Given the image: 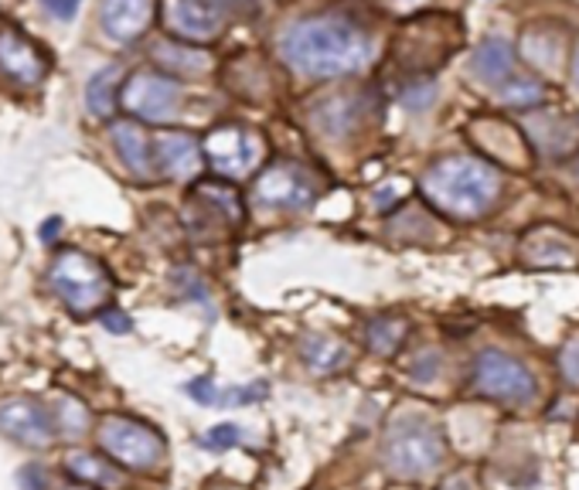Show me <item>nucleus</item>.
<instances>
[{"mask_svg": "<svg viewBox=\"0 0 579 490\" xmlns=\"http://www.w3.org/2000/svg\"><path fill=\"white\" fill-rule=\"evenodd\" d=\"M283 55L303 76H348L368 65L371 42L341 18H307L283 34Z\"/></svg>", "mask_w": 579, "mask_h": 490, "instance_id": "f257e3e1", "label": "nucleus"}, {"mask_svg": "<svg viewBox=\"0 0 579 490\" xmlns=\"http://www.w3.org/2000/svg\"><path fill=\"white\" fill-rule=\"evenodd\" d=\"M423 191L439 212L457 215V219H477L494 204L501 191V178L485 160L450 157L426 174Z\"/></svg>", "mask_w": 579, "mask_h": 490, "instance_id": "f03ea898", "label": "nucleus"}, {"mask_svg": "<svg viewBox=\"0 0 579 490\" xmlns=\"http://www.w3.org/2000/svg\"><path fill=\"white\" fill-rule=\"evenodd\" d=\"M382 460L396 477L420 480L433 474L443 460V439L433 423L420 415H402L386 436Z\"/></svg>", "mask_w": 579, "mask_h": 490, "instance_id": "7ed1b4c3", "label": "nucleus"}, {"mask_svg": "<svg viewBox=\"0 0 579 490\" xmlns=\"http://www.w3.org/2000/svg\"><path fill=\"white\" fill-rule=\"evenodd\" d=\"M52 290L65 300V307L73 313H92L113 293V279L92 256L79 249H65L52 263Z\"/></svg>", "mask_w": 579, "mask_h": 490, "instance_id": "20e7f679", "label": "nucleus"}, {"mask_svg": "<svg viewBox=\"0 0 579 490\" xmlns=\"http://www.w3.org/2000/svg\"><path fill=\"white\" fill-rule=\"evenodd\" d=\"M99 446L110 457L130 470H154L164 464V439L136 419L126 415H107L99 423Z\"/></svg>", "mask_w": 579, "mask_h": 490, "instance_id": "39448f33", "label": "nucleus"}, {"mask_svg": "<svg viewBox=\"0 0 579 490\" xmlns=\"http://www.w3.org/2000/svg\"><path fill=\"white\" fill-rule=\"evenodd\" d=\"M474 385H477V392H485L488 399H498L508 405H528L538 392L535 375L522 361L508 358L501 352H485L477 358Z\"/></svg>", "mask_w": 579, "mask_h": 490, "instance_id": "423d86ee", "label": "nucleus"}, {"mask_svg": "<svg viewBox=\"0 0 579 490\" xmlns=\"http://www.w3.org/2000/svg\"><path fill=\"white\" fill-rule=\"evenodd\" d=\"M123 107L151 123H164L181 107V86L157 73H136L123 89Z\"/></svg>", "mask_w": 579, "mask_h": 490, "instance_id": "0eeeda50", "label": "nucleus"}, {"mask_svg": "<svg viewBox=\"0 0 579 490\" xmlns=\"http://www.w3.org/2000/svg\"><path fill=\"white\" fill-rule=\"evenodd\" d=\"M0 433L27 446H48L58 436V419L34 399H14L0 405Z\"/></svg>", "mask_w": 579, "mask_h": 490, "instance_id": "6e6552de", "label": "nucleus"}, {"mask_svg": "<svg viewBox=\"0 0 579 490\" xmlns=\"http://www.w3.org/2000/svg\"><path fill=\"white\" fill-rule=\"evenodd\" d=\"M164 21L170 31L188 42H209L222 27V11L212 0H167Z\"/></svg>", "mask_w": 579, "mask_h": 490, "instance_id": "1a4fd4ad", "label": "nucleus"}, {"mask_svg": "<svg viewBox=\"0 0 579 490\" xmlns=\"http://www.w3.org/2000/svg\"><path fill=\"white\" fill-rule=\"evenodd\" d=\"M204 151H209L212 164L222 174H232V178H235V174H249L256 167V160H259V144H256V140L249 133H243V130H232V126L215 130L209 136V144H204Z\"/></svg>", "mask_w": 579, "mask_h": 490, "instance_id": "9d476101", "label": "nucleus"}, {"mask_svg": "<svg viewBox=\"0 0 579 490\" xmlns=\"http://www.w3.org/2000/svg\"><path fill=\"white\" fill-rule=\"evenodd\" d=\"M154 0H102V31L113 42H133L141 38L151 24Z\"/></svg>", "mask_w": 579, "mask_h": 490, "instance_id": "9b49d317", "label": "nucleus"}, {"mask_svg": "<svg viewBox=\"0 0 579 490\" xmlns=\"http://www.w3.org/2000/svg\"><path fill=\"white\" fill-rule=\"evenodd\" d=\"M256 198L272 208H303L311 201V185L297 167H269L256 185Z\"/></svg>", "mask_w": 579, "mask_h": 490, "instance_id": "f8f14e48", "label": "nucleus"}, {"mask_svg": "<svg viewBox=\"0 0 579 490\" xmlns=\"http://www.w3.org/2000/svg\"><path fill=\"white\" fill-rule=\"evenodd\" d=\"M0 68L18 79L21 86H38L45 76V62L42 55L31 48L27 38H21L18 31H0Z\"/></svg>", "mask_w": 579, "mask_h": 490, "instance_id": "ddd939ff", "label": "nucleus"}, {"mask_svg": "<svg viewBox=\"0 0 579 490\" xmlns=\"http://www.w3.org/2000/svg\"><path fill=\"white\" fill-rule=\"evenodd\" d=\"M157 157L170 178H191L201 167V151L188 133H164L157 136Z\"/></svg>", "mask_w": 579, "mask_h": 490, "instance_id": "4468645a", "label": "nucleus"}, {"mask_svg": "<svg viewBox=\"0 0 579 490\" xmlns=\"http://www.w3.org/2000/svg\"><path fill=\"white\" fill-rule=\"evenodd\" d=\"M113 144L120 160L136 174V178H151V144L144 130L136 123H116L113 126Z\"/></svg>", "mask_w": 579, "mask_h": 490, "instance_id": "2eb2a0df", "label": "nucleus"}, {"mask_svg": "<svg viewBox=\"0 0 579 490\" xmlns=\"http://www.w3.org/2000/svg\"><path fill=\"white\" fill-rule=\"evenodd\" d=\"M525 259L532 266H569L576 259V249L563 232L542 229L525 242Z\"/></svg>", "mask_w": 579, "mask_h": 490, "instance_id": "dca6fc26", "label": "nucleus"}, {"mask_svg": "<svg viewBox=\"0 0 579 490\" xmlns=\"http://www.w3.org/2000/svg\"><path fill=\"white\" fill-rule=\"evenodd\" d=\"M65 467H68V474H73V477H79L82 483H92V487H102V490H116L123 483V474L113 464L92 457V453H68Z\"/></svg>", "mask_w": 579, "mask_h": 490, "instance_id": "f3484780", "label": "nucleus"}, {"mask_svg": "<svg viewBox=\"0 0 579 490\" xmlns=\"http://www.w3.org/2000/svg\"><path fill=\"white\" fill-rule=\"evenodd\" d=\"M511 58H515V55H511V45L504 38H488L481 48L474 52L470 68L485 82H501L511 73Z\"/></svg>", "mask_w": 579, "mask_h": 490, "instance_id": "a211bd4d", "label": "nucleus"}, {"mask_svg": "<svg viewBox=\"0 0 579 490\" xmlns=\"http://www.w3.org/2000/svg\"><path fill=\"white\" fill-rule=\"evenodd\" d=\"M300 355H303V361L311 365L314 371H337L341 365L348 361V347L341 344L337 337L311 334V337L300 344Z\"/></svg>", "mask_w": 579, "mask_h": 490, "instance_id": "6ab92c4d", "label": "nucleus"}, {"mask_svg": "<svg viewBox=\"0 0 579 490\" xmlns=\"http://www.w3.org/2000/svg\"><path fill=\"white\" fill-rule=\"evenodd\" d=\"M116 79H120V68L116 65H107L102 73H96L86 86V107L92 116L107 120L116 107Z\"/></svg>", "mask_w": 579, "mask_h": 490, "instance_id": "aec40b11", "label": "nucleus"}, {"mask_svg": "<svg viewBox=\"0 0 579 490\" xmlns=\"http://www.w3.org/2000/svg\"><path fill=\"white\" fill-rule=\"evenodd\" d=\"M154 55H157L160 65L175 68V73H181V76H198V73L209 68V55H201L194 48H181V45H167L164 42V45L154 48Z\"/></svg>", "mask_w": 579, "mask_h": 490, "instance_id": "412c9836", "label": "nucleus"}, {"mask_svg": "<svg viewBox=\"0 0 579 490\" xmlns=\"http://www.w3.org/2000/svg\"><path fill=\"white\" fill-rule=\"evenodd\" d=\"M405 334L402 321H371L368 324V347L375 355H392Z\"/></svg>", "mask_w": 579, "mask_h": 490, "instance_id": "4be33fe9", "label": "nucleus"}, {"mask_svg": "<svg viewBox=\"0 0 579 490\" xmlns=\"http://www.w3.org/2000/svg\"><path fill=\"white\" fill-rule=\"evenodd\" d=\"M501 99L511 102V107H535V102L545 99V89L538 82H528V79L525 82H508L501 89Z\"/></svg>", "mask_w": 579, "mask_h": 490, "instance_id": "5701e85b", "label": "nucleus"}, {"mask_svg": "<svg viewBox=\"0 0 579 490\" xmlns=\"http://www.w3.org/2000/svg\"><path fill=\"white\" fill-rule=\"evenodd\" d=\"M238 439H243V430H238L235 423H222V426H212L209 433L201 436V446L212 449V453H225V449H232Z\"/></svg>", "mask_w": 579, "mask_h": 490, "instance_id": "b1692460", "label": "nucleus"}, {"mask_svg": "<svg viewBox=\"0 0 579 490\" xmlns=\"http://www.w3.org/2000/svg\"><path fill=\"white\" fill-rule=\"evenodd\" d=\"M86 423H89V415H86L82 402L65 399L62 409H58V433H82Z\"/></svg>", "mask_w": 579, "mask_h": 490, "instance_id": "393cba45", "label": "nucleus"}, {"mask_svg": "<svg viewBox=\"0 0 579 490\" xmlns=\"http://www.w3.org/2000/svg\"><path fill=\"white\" fill-rule=\"evenodd\" d=\"M201 194H204V198H212L219 208H225V215H229V219H238V201H235V194H232L229 188L204 185V188H201Z\"/></svg>", "mask_w": 579, "mask_h": 490, "instance_id": "a878e982", "label": "nucleus"}, {"mask_svg": "<svg viewBox=\"0 0 579 490\" xmlns=\"http://www.w3.org/2000/svg\"><path fill=\"white\" fill-rule=\"evenodd\" d=\"M194 402H201V405H209V402H215L219 399V392H215V385L209 381V378H194V381H188V389H185Z\"/></svg>", "mask_w": 579, "mask_h": 490, "instance_id": "bb28decb", "label": "nucleus"}, {"mask_svg": "<svg viewBox=\"0 0 579 490\" xmlns=\"http://www.w3.org/2000/svg\"><path fill=\"white\" fill-rule=\"evenodd\" d=\"M563 375H566V381L569 385H579V341H572V344H566V352H563Z\"/></svg>", "mask_w": 579, "mask_h": 490, "instance_id": "cd10ccee", "label": "nucleus"}, {"mask_svg": "<svg viewBox=\"0 0 579 490\" xmlns=\"http://www.w3.org/2000/svg\"><path fill=\"white\" fill-rule=\"evenodd\" d=\"M42 4H45V11L55 14L58 21H73V18L79 14L82 0H42Z\"/></svg>", "mask_w": 579, "mask_h": 490, "instance_id": "c85d7f7f", "label": "nucleus"}, {"mask_svg": "<svg viewBox=\"0 0 579 490\" xmlns=\"http://www.w3.org/2000/svg\"><path fill=\"white\" fill-rule=\"evenodd\" d=\"M102 327L113 331V334H126L130 331V318H126V313H120V310H107V313H102Z\"/></svg>", "mask_w": 579, "mask_h": 490, "instance_id": "c756f323", "label": "nucleus"}, {"mask_svg": "<svg viewBox=\"0 0 579 490\" xmlns=\"http://www.w3.org/2000/svg\"><path fill=\"white\" fill-rule=\"evenodd\" d=\"M433 375H436V355L426 352V355L413 365V378H416V381H433Z\"/></svg>", "mask_w": 579, "mask_h": 490, "instance_id": "7c9ffc66", "label": "nucleus"}, {"mask_svg": "<svg viewBox=\"0 0 579 490\" xmlns=\"http://www.w3.org/2000/svg\"><path fill=\"white\" fill-rule=\"evenodd\" d=\"M396 201V185H389V188H382L379 194H375V204H379V208H389Z\"/></svg>", "mask_w": 579, "mask_h": 490, "instance_id": "2f4dec72", "label": "nucleus"}, {"mask_svg": "<svg viewBox=\"0 0 579 490\" xmlns=\"http://www.w3.org/2000/svg\"><path fill=\"white\" fill-rule=\"evenodd\" d=\"M58 229H62V222H58V219H52L48 225H42V238H45V242H52V238L58 235Z\"/></svg>", "mask_w": 579, "mask_h": 490, "instance_id": "473e14b6", "label": "nucleus"}, {"mask_svg": "<svg viewBox=\"0 0 579 490\" xmlns=\"http://www.w3.org/2000/svg\"><path fill=\"white\" fill-rule=\"evenodd\" d=\"M443 490H470V487H467L460 477H450V480H447V487H443Z\"/></svg>", "mask_w": 579, "mask_h": 490, "instance_id": "72a5a7b5", "label": "nucleus"}, {"mask_svg": "<svg viewBox=\"0 0 579 490\" xmlns=\"http://www.w3.org/2000/svg\"><path fill=\"white\" fill-rule=\"evenodd\" d=\"M572 79H576V86H579V48H576V58H572Z\"/></svg>", "mask_w": 579, "mask_h": 490, "instance_id": "f704fd0d", "label": "nucleus"}, {"mask_svg": "<svg viewBox=\"0 0 579 490\" xmlns=\"http://www.w3.org/2000/svg\"><path fill=\"white\" fill-rule=\"evenodd\" d=\"M396 4H405V8H409V4H420V0H396Z\"/></svg>", "mask_w": 579, "mask_h": 490, "instance_id": "c9c22d12", "label": "nucleus"}, {"mask_svg": "<svg viewBox=\"0 0 579 490\" xmlns=\"http://www.w3.org/2000/svg\"><path fill=\"white\" fill-rule=\"evenodd\" d=\"M73 490H82V487H73Z\"/></svg>", "mask_w": 579, "mask_h": 490, "instance_id": "e433bc0d", "label": "nucleus"}]
</instances>
